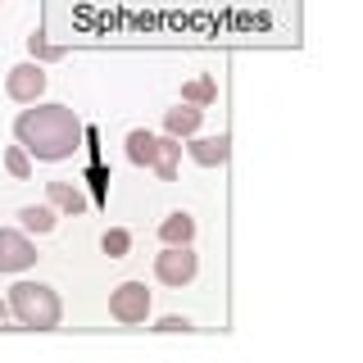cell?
I'll return each instance as SVG.
<instances>
[{
    "instance_id": "cell-1",
    "label": "cell",
    "mask_w": 363,
    "mask_h": 363,
    "mask_svg": "<svg viewBox=\"0 0 363 363\" xmlns=\"http://www.w3.org/2000/svg\"><path fill=\"white\" fill-rule=\"evenodd\" d=\"M14 141L28 150L32 159H45V164H60V159H73L86 141V128L68 105H41L32 100L28 109L14 118Z\"/></svg>"
},
{
    "instance_id": "cell-3",
    "label": "cell",
    "mask_w": 363,
    "mask_h": 363,
    "mask_svg": "<svg viewBox=\"0 0 363 363\" xmlns=\"http://www.w3.org/2000/svg\"><path fill=\"white\" fill-rule=\"evenodd\" d=\"M109 318L123 327H141L150 318V291H145V281H118L109 291Z\"/></svg>"
},
{
    "instance_id": "cell-12",
    "label": "cell",
    "mask_w": 363,
    "mask_h": 363,
    "mask_svg": "<svg viewBox=\"0 0 363 363\" xmlns=\"http://www.w3.org/2000/svg\"><path fill=\"white\" fill-rule=\"evenodd\" d=\"M177 159H182V141L164 132V136H159V155H155L150 173H155L159 182H173V177H177Z\"/></svg>"
},
{
    "instance_id": "cell-13",
    "label": "cell",
    "mask_w": 363,
    "mask_h": 363,
    "mask_svg": "<svg viewBox=\"0 0 363 363\" xmlns=\"http://www.w3.org/2000/svg\"><path fill=\"white\" fill-rule=\"evenodd\" d=\"M155 155H159V136H155V132H145V128L128 132V159H132L136 168H150Z\"/></svg>"
},
{
    "instance_id": "cell-9",
    "label": "cell",
    "mask_w": 363,
    "mask_h": 363,
    "mask_svg": "<svg viewBox=\"0 0 363 363\" xmlns=\"http://www.w3.org/2000/svg\"><path fill=\"white\" fill-rule=\"evenodd\" d=\"M159 241L164 245H191L196 241V218L186 209H173L164 223H159Z\"/></svg>"
},
{
    "instance_id": "cell-19",
    "label": "cell",
    "mask_w": 363,
    "mask_h": 363,
    "mask_svg": "<svg viewBox=\"0 0 363 363\" xmlns=\"http://www.w3.org/2000/svg\"><path fill=\"white\" fill-rule=\"evenodd\" d=\"M5 323H9V304L0 300V327H5Z\"/></svg>"
},
{
    "instance_id": "cell-10",
    "label": "cell",
    "mask_w": 363,
    "mask_h": 363,
    "mask_svg": "<svg viewBox=\"0 0 363 363\" xmlns=\"http://www.w3.org/2000/svg\"><path fill=\"white\" fill-rule=\"evenodd\" d=\"M18 223H23L28 236H45V232H55V223H60V209H55V204H23Z\"/></svg>"
},
{
    "instance_id": "cell-17",
    "label": "cell",
    "mask_w": 363,
    "mask_h": 363,
    "mask_svg": "<svg viewBox=\"0 0 363 363\" xmlns=\"http://www.w3.org/2000/svg\"><path fill=\"white\" fill-rule=\"evenodd\" d=\"M5 168H9L18 182H28V177H32V155L23 150V145H9V150H5Z\"/></svg>"
},
{
    "instance_id": "cell-7",
    "label": "cell",
    "mask_w": 363,
    "mask_h": 363,
    "mask_svg": "<svg viewBox=\"0 0 363 363\" xmlns=\"http://www.w3.org/2000/svg\"><path fill=\"white\" fill-rule=\"evenodd\" d=\"M186 155L196 159L200 168H223L227 159H232V136L218 132V136H186Z\"/></svg>"
},
{
    "instance_id": "cell-11",
    "label": "cell",
    "mask_w": 363,
    "mask_h": 363,
    "mask_svg": "<svg viewBox=\"0 0 363 363\" xmlns=\"http://www.w3.org/2000/svg\"><path fill=\"white\" fill-rule=\"evenodd\" d=\"M45 204H55L60 213H86V196L77 186H68V182H45Z\"/></svg>"
},
{
    "instance_id": "cell-5",
    "label": "cell",
    "mask_w": 363,
    "mask_h": 363,
    "mask_svg": "<svg viewBox=\"0 0 363 363\" xmlns=\"http://www.w3.org/2000/svg\"><path fill=\"white\" fill-rule=\"evenodd\" d=\"M5 96L18 100V105H32V100H41V96H45V68H41L37 60L14 64V68L5 73Z\"/></svg>"
},
{
    "instance_id": "cell-18",
    "label": "cell",
    "mask_w": 363,
    "mask_h": 363,
    "mask_svg": "<svg viewBox=\"0 0 363 363\" xmlns=\"http://www.w3.org/2000/svg\"><path fill=\"white\" fill-rule=\"evenodd\" d=\"M155 332H191V318L186 313H168V318L155 323Z\"/></svg>"
},
{
    "instance_id": "cell-4",
    "label": "cell",
    "mask_w": 363,
    "mask_h": 363,
    "mask_svg": "<svg viewBox=\"0 0 363 363\" xmlns=\"http://www.w3.org/2000/svg\"><path fill=\"white\" fill-rule=\"evenodd\" d=\"M196 272H200V255L191 245H164V255H155V277L173 291L191 286Z\"/></svg>"
},
{
    "instance_id": "cell-8",
    "label": "cell",
    "mask_w": 363,
    "mask_h": 363,
    "mask_svg": "<svg viewBox=\"0 0 363 363\" xmlns=\"http://www.w3.org/2000/svg\"><path fill=\"white\" fill-rule=\"evenodd\" d=\"M204 123V109L200 105H186V100H177L173 109H164V132L177 136V141H186V136H196Z\"/></svg>"
},
{
    "instance_id": "cell-15",
    "label": "cell",
    "mask_w": 363,
    "mask_h": 363,
    "mask_svg": "<svg viewBox=\"0 0 363 363\" xmlns=\"http://www.w3.org/2000/svg\"><path fill=\"white\" fill-rule=\"evenodd\" d=\"M28 55L37 64H55V60H64V45H50L41 32H32V37H28Z\"/></svg>"
},
{
    "instance_id": "cell-20",
    "label": "cell",
    "mask_w": 363,
    "mask_h": 363,
    "mask_svg": "<svg viewBox=\"0 0 363 363\" xmlns=\"http://www.w3.org/2000/svg\"><path fill=\"white\" fill-rule=\"evenodd\" d=\"M0 5H5V0H0Z\"/></svg>"
},
{
    "instance_id": "cell-2",
    "label": "cell",
    "mask_w": 363,
    "mask_h": 363,
    "mask_svg": "<svg viewBox=\"0 0 363 363\" xmlns=\"http://www.w3.org/2000/svg\"><path fill=\"white\" fill-rule=\"evenodd\" d=\"M9 318L28 332H55L64 318V304H60V291L45 286V281H14L9 286Z\"/></svg>"
},
{
    "instance_id": "cell-14",
    "label": "cell",
    "mask_w": 363,
    "mask_h": 363,
    "mask_svg": "<svg viewBox=\"0 0 363 363\" xmlns=\"http://www.w3.org/2000/svg\"><path fill=\"white\" fill-rule=\"evenodd\" d=\"M182 100L186 105H200V109H209L213 100H218V82H213L209 73H200V77H191L186 86H182Z\"/></svg>"
},
{
    "instance_id": "cell-6",
    "label": "cell",
    "mask_w": 363,
    "mask_h": 363,
    "mask_svg": "<svg viewBox=\"0 0 363 363\" xmlns=\"http://www.w3.org/2000/svg\"><path fill=\"white\" fill-rule=\"evenodd\" d=\"M32 264H37L32 236L14 232V227H0V272H28Z\"/></svg>"
},
{
    "instance_id": "cell-16",
    "label": "cell",
    "mask_w": 363,
    "mask_h": 363,
    "mask_svg": "<svg viewBox=\"0 0 363 363\" xmlns=\"http://www.w3.org/2000/svg\"><path fill=\"white\" fill-rule=\"evenodd\" d=\"M100 250H105L109 259H123L132 250V232H123V227H109L105 236H100Z\"/></svg>"
}]
</instances>
